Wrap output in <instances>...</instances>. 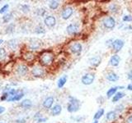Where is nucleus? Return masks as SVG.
Returning a JSON list of instances; mask_svg holds the SVG:
<instances>
[{"mask_svg": "<svg viewBox=\"0 0 132 123\" xmlns=\"http://www.w3.org/2000/svg\"><path fill=\"white\" fill-rule=\"evenodd\" d=\"M82 44L79 43H74L70 46V51L73 54H79L82 52Z\"/></svg>", "mask_w": 132, "mask_h": 123, "instance_id": "nucleus-13", "label": "nucleus"}, {"mask_svg": "<svg viewBox=\"0 0 132 123\" xmlns=\"http://www.w3.org/2000/svg\"><path fill=\"white\" fill-rule=\"evenodd\" d=\"M93 123H98V121L97 120H95L94 121H93Z\"/></svg>", "mask_w": 132, "mask_h": 123, "instance_id": "nucleus-47", "label": "nucleus"}, {"mask_svg": "<svg viewBox=\"0 0 132 123\" xmlns=\"http://www.w3.org/2000/svg\"><path fill=\"white\" fill-rule=\"evenodd\" d=\"M16 42V39H12L10 40L9 42H8V46H9L11 48H15L16 47V45H18V43H15Z\"/></svg>", "mask_w": 132, "mask_h": 123, "instance_id": "nucleus-32", "label": "nucleus"}, {"mask_svg": "<svg viewBox=\"0 0 132 123\" xmlns=\"http://www.w3.org/2000/svg\"><path fill=\"white\" fill-rule=\"evenodd\" d=\"M14 27H15L14 24H10L6 29V33H7V34H11V33H12L14 30Z\"/></svg>", "mask_w": 132, "mask_h": 123, "instance_id": "nucleus-31", "label": "nucleus"}, {"mask_svg": "<svg viewBox=\"0 0 132 123\" xmlns=\"http://www.w3.org/2000/svg\"><path fill=\"white\" fill-rule=\"evenodd\" d=\"M62 112V107L60 104H55L51 109V113L53 116H59Z\"/></svg>", "mask_w": 132, "mask_h": 123, "instance_id": "nucleus-18", "label": "nucleus"}, {"mask_svg": "<svg viewBox=\"0 0 132 123\" xmlns=\"http://www.w3.org/2000/svg\"><path fill=\"white\" fill-rule=\"evenodd\" d=\"M126 123H132V115H130V116L127 118Z\"/></svg>", "mask_w": 132, "mask_h": 123, "instance_id": "nucleus-43", "label": "nucleus"}, {"mask_svg": "<svg viewBox=\"0 0 132 123\" xmlns=\"http://www.w3.org/2000/svg\"><path fill=\"white\" fill-rule=\"evenodd\" d=\"M21 7V10H22L24 13H27L29 11H30V5H28V4H22V5L20 6Z\"/></svg>", "mask_w": 132, "mask_h": 123, "instance_id": "nucleus-30", "label": "nucleus"}, {"mask_svg": "<svg viewBox=\"0 0 132 123\" xmlns=\"http://www.w3.org/2000/svg\"><path fill=\"white\" fill-rule=\"evenodd\" d=\"M106 117L108 121H114L117 118V113H116L115 111H110L106 113Z\"/></svg>", "mask_w": 132, "mask_h": 123, "instance_id": "nucleus-22", "label": "nucleus"}, {"mask_svg": "<svg viewBox=\"0 0 132 123\" xmlns=\"http://www.w3.org/2000/svg\"><path fill=\"white\" fill-rule=\"evenodd\" d=\"M23 58L26 61H31L33 58H34V55H33L31 52H27L23 55Z\"/></svg>", "mask_w": 132, "mask_h": 123, "instance_id": "nucleus-27", "label": "nucleus"}, {"mask_svg": "<svg viewBox=\"0 0 132 123\" xmlns=\"http://www.w3.org/2000/svg\"><path fill=\"white\" fill-rule=\"evenodd\" d=\"M31 74L32 76L34 77H37V78H40V77H42L45 76V70L42 67H36L32 69L31 71Z\"/></svg>", "mask_w": 132, "mask_h": 123, "instance_id": "nucleus-10", "label": "nucleus"}, {"mask_svg": "<svg viewBox=\"0 0 132 123\" xmlns=\"http://www.w3.org/2000/svg\"><path fill=\"white\" fill-rule=\"evenodd\" d=\"M41 41L39 39H31L29 43V48L31 50H37L41 47Z\"/></svg>", "mask_w": 132, "mask_h": 123, "instance_id": "nucleus-8", "label": "nucleus"}, {"mask_svg": "<svg viewBox=\"0 0 132 123\" xmlns=\"http://www.w3.org/2000/svg\"><path fill=\"white\" fill-rule=\"evenodd\" d=\"M118 89V86H115V87H111V89H108V91L106 92V96L107 98H111L115 95V94L117 93Z\"/></svg>", "mask_w": 132, "mask_h": 123, "instance_id": "nucleus-23", "label": "nucleus"}, {"mask_svg": "<svg viewBox=\"0 0 132 123\" xmlns=\"http://www.w3.org/2000/svg\"><path fill=\"white\" fill-rule=\"evenodd\" d=\"M106 80H108L109 81L115 82V81H117L119 80V76H117V74H116L115 72L111 71V72H108L106 74Z\"/></svg>", "mask_w": 132, "mask_h": 123, "instance_id": "nucleus-17", "label": "nucleus"}, {"mask_svg": "<svg viewBox=\"0 0 132 123\" xmlns=\"http://www.w3.org/2000/svg\"><path fill=\"white\" fill-rule=\"evenodd\" d=\"M20 105L22 108H23L25 109H29L32 106V102L30 99H28V98H26V99H24L21 102Z\"/></svg>", "mask_w": 132, "mask_h": 123, "instance_id": "nucleus-19", "label": "nucleus"}, {"mask_svg": "<svg viewBox=\"0 0 132 123\" xmlns=\"http://www.w3.org/2000/svg\"><path fill=\"white\" fill-rule=\"evenodd\" d=\"M127 78L130 80H132V70H130V71L128 72V74H127Z\"/></svg>", "mask_w": 132, "mask_h": 123, "instance_id": "nucleus-41", "label": "nucleus"}, {"mask_svg": "<svg viewBox=\"0 0 132 123\" xmlns=\"http://www.w3.org/2000/svg\"><path fill=\"white\" fill-rule=\"evenodd\" d=\"M16 123H26V120H25L24 118H20V119H18V120H16Z\"/></svg>", "mask_w": 132, "mask_h": 123, "instance_id": "nucleus-40", "label": "nucleus"}, {"mask_svg": "<svg viewBox=\"0 0 132 123\" xmlns=\"http://www.w3.org/2000/svg\"><path fill=\"white\" fill-rule=\"evenodd\" d=\"M35 32L36 33V34H38V35H40V34H43V33H45V28L42 26H40V25H39V26H37L36 27V30Z\"/></svg>", "mask_w": 132, "mask_h": 123, "instance_id": "nucleus-29", "label": "nucleus"}, {"mask_svg": "<svg viewBox=\"0 0 132 123\" xmlns=\"http://www.w3.org/2000/svg\"><path fill=\"white\" fill-rule=\"evenodd\" d=\"M3 42V39H0V45H1L2 44V43Z\"/></svg>", "mask_w": 132, "mask_h": 123, "instance_id": "nucleus-46", "label": "nucleus"}, {"mask_svg": "<svg viewBox=\"0 0 132 123\" xmlns=\"http://www.w3.org/2000/svg\"><path fill=\"white\" fill-rule=\"evenodd\" d=\"M37 122H39V123H41V122H45V121H47V118L46 117H40L39 119H37Z\"/></svg>", "mask_w": 132, "mask_h": 123, "instance_id": "nucleus-39", "label": "nucleus"}, {"mask_svg": "<svg viewBox=\"0 0 132 123\" xmlns=\"http://www.w3.org/2000/svg\"><path fill=\"white\" fill-rule=\"evenodd\" d=\"M123 47H124V41L120 39H115L112 42V44H111V48H112V49L115 52L121 51Z\"/></svg>", "mask_w": 132, "mask_h": 123, "instance_id": "nucleus-7", "label": "nucleus"}, {"mask_svg": "<svg viewBox=\"0 0 132 123\" xmlns=\"http://www.w3.org/2000/svg\"><path fill=\"white\" fill-rule=\"evenodd\" d=\"M0 123H3V122H0Z\"/></svg>", "mask_w": 132, "mask_h": 123, "instance_id": "nucleus-49", "label": "nucleus"}, {"mask_svg": "<svg viewBox=\"0 0 132 123\" xmlns=\"http://www.w3.org/2000/svg\"><path fill=\"white\" fill-rule=\"evenodd\" d=\"M2 89V83L0 82V89Z\"/></svg>", "mask_w": 132, "mask_h": 123, "instance_id": "nucleus-48", "label": "nucleus"}, {"mask_svg": "<svg viewBox=\"0 0 132 123\" xmlns=\"http://www.w3.org/2000/svg\"><path fill=\"white\" fill-rule=\"evenodd\" d=\"M6 56V50L3 48H0V59L3 58Z\"/></svg>", "mask_w": 132, "mask_h": 123, "instance_id": "nucleus-35", "label": "nucleus"}, {"mask_svg": "<svg viewBox=\"0 0 132 123\" xmlns=\"http://www.w3.org/2000/svg\"><path fill=\"white\" fill-rule=\"evenodd\" d=\"M44 23L47 27L52 28V27H54L55 26L56 19H55V16H47L44 20Z\"/></svg>", "mask_w": 132, "mask_h": 123, "instance_id": "nucleus-9", "label": "nucleus"}, {"mask_svg": "<svg viewBox=\"0 0 132 123\" xmlns=\"http://www.w3.org/2000/svg\"><path fill=\"white\" fill-rule=\"evenodd\" d=\"M54 102H55V100H54V98L52 96H50V97H47L44 100L42 105H43V107L45 108L51 109L52 108L53 104H54Z\"/></svg>", "mask_w": 132, "mask_h": 123, "instance_id": "nucleus-14", "label": "nucleus"}, {"mask_svg": "<svg viewBox=\"0 0 132 123\" xmlns=\"http://www.w3.org/2000/svg\"><path fill=\"white\" fill-rule=\"evenodd\" d=\"M59 6H60V3L58 1H55V0H52V1L49 2V7L52 10L57 9V8L59 7Z\"/></svg>", "mask_w": 132, "mask_h": 123, "instance_id": "nucleus-24", "label": "nucleus"}, {"mask_svg": "<svg viewBox=\"0 0 132 123\" xmlns=\"http://www.w3.org/2000/svg\"><path fill=\"white\" fill-rule=\"evenodd\" d=\"M122 20H123V22H131V20H132V16H130V15H126V16H123Z\"/></svg>", "mask_w": 132, "mask_h": 123, "instance_id": "nucleus-34", "label": "nucleus"}, {"mask_svg": "<svg viewBox=\"0 0 132 123\" xmlns=\"http://www.w3.org/2000/svg\"><path fill=\"white\" fill-rule=\"evenodd\" d=\"M24 96V92L22 89H16L14 95L8 96L7 102H14V101H19L21 100Z\"/></svg>", "mask_w": 132, "mask_h": 123, "instance_id": "nucleus-5", "label": "nucleus"}, {"mask_svg": "<svg viewBox=\"0 0 132 123\" xmlns=\"http://www.w3.org/2000/svg\"><path fill=\"white\" fill-rule=\"evenodd\" d=\"M55 56L51 52H44L40 57V61L43 66H50L54 61Z\"/></svg>", "mask_w": 132, "mask_h": 123, "instance_id": "nucleus-2", "label": "nucleus"}, {"mask_svg": "<svg viewBox=\"0 0 132 123\" xmlns=\"http://www.w3.org/2000/svg\"><path fill=\"white\" fill-rule=\"evenodd\" d=\"M45 13V8H41V9H39L37 11V15H39L40 16H43Z\"/></svg>", "mask_w": 132, "mask_h": 123, "instance_id": "nucleus-38", "label": "nucleus"}, {"mask_svg": "<svg viewBox=\"0 0 132 123\" xmlns=\"http://www.w3.org/2000/svg\"><path fill=\"white\" fill-rule=\"evenodd\" d=\"M67 82V76H64L60 77L57 81V86L58 88L61 89L62 87H64V85H65V83Z\"/></svg>", "mask_w": 132, "mask_h": 123, "instance_id": "nucleus-20", "label": "nucleus"}, {"mask_svg": "<svg viewBox=\"0 0 132 123\" xmlns=\"http://www.w3.org/2000/svg\"><path fill=\"white\" fill-rule=\"evenodd\" d=\"M69 104L67 106V110L69 112H76L77 111L79 110L80 108V101L77 99L76 98L69 96Z\"/></svg>", "mask_w": 132, "mask_h": 123, "instance_id": "nucleus-1", "label": "nucleus"}, {"mask_svg": "<svg viewBox=\"0 0 132 123\" xmlns=\"http://www.w3.org/2000/svg\"><path fill=\"white\" fill-rule=\"evenodd\" d=\"M12 14L7 13V14H5L3 16V20L4 23H8L12 20Z\"/></svg>", "mask_w": 132, "mask_h": 123, "instance_id": "nucleus-28", "label": "nucleus"}, {"mask_svg": "<svg viewBox=\"0 0 132 123\" xmlns=\"http://www.w3.org/2000/svg\"><path fill=\"white\" fill-rule=\"evenodd\" d=\"M4 111H5V108L3 106H0V115H1L2 113H3Z\"/></svg>", "mask_w": 132, "mask_h": 123, "instance_id": "nucleus-45", "label": "nucleus"}, {"mask_svg": "<svg viewBox=\"0 0 132 123\" xmlns=\"http://www.w3.org/2000/svg\"><path fill=\"white\" fill-rule=\"evenodd\" d=\"M124 108H125L124 105L123 104H120V105H117V107H116V111H117V112H122V111L124 110Z\"/></svg>", "mask_w": 132, "mask_h": 123, "instance_id": "nucleus-36", "label": "nucleus"}, {"mask_svg": "<svg viewBox=\"0 0 132 123\" xmlns=\"http://www.w3.org/2000/svg\"><path fill=\"white\" fill-rule=\"evenodd\" d=\"M119 6L116 3H111L109 6V11L111 12L112 13H117V12L119 11Z\"/></svg>", "mask_w": 132, "mask_h": 123, "instance_id": "nucleus-26", "label": "nucleus"}, {"mask_svg": "<svg viewBox=\"0 0 132 123\" xmlns=\"http://www.w3.org/2000/svg\"><path fill=\"white\" fill-rule=\"evenodd\" d=\"M7 98H8V93L7 92H3V94H2V96H1V100L2 101H7Z\"/></svg>", "mask_w": 132, "mask_h": 123, "instance_id": "nucleus-37", "label": "nucleus"}, {"mask_svg": "<svg viewBox=\"0 0 132 123\" xmlns=\"http://www.w3.org/2000/svg\"><path fill=\"white\" fill-rule=\"evenodd\" d=\"M95 80V75L93 73H87L84 76H82L81 78L82 83L85 85H89L93 83Z\"/></svg>", "mask_w": 132, "mask_h": 123, "instance_id": "nucleus-4", "label": "nucleus"}, {"mask_svg": "<svg viewBox=\"0 0 132 123\" xmlns=\"http://www.w3.org/2000/svg\"><path fill=\"white\" fill-rule=\"evenodd\" d=\"M40 117H41L40 113V112H36V113L35 114V116H34V119H36V120H37V119H39Z\"/></svg>", "mask_w": 132, "mask_h": 123, "instance_id": "nucleus-42", "label": "nucleus"}, {"mask_svg": "<svg viewBox=\"0 0 132 123\" xmlns=\"http://www.w3.org/2000/svg\"><path fill=\"white\" fill-rule=\"evenodd\" d=\"M66 30H67V33L69 35H73L77 34V32L78 30V26L76 23L69 24L67 26V28H66Z\"/></svg>", "mask_w": 132, "mask_h": 123, "instance_id": "nucleus-12", "label": "nucleus"}, {"mask_svg": "<svg viewBox=\"0 0 132 123\" xmlns=\"http://www.w3.org/2000/svg\"><path fill=\"white\" fill-rule=\"evenodd\" d=\"M8 8H9V5H8V4H5V5L3 6L1 9H0V13H1V14H4L5 12H7Z\"/></svg>", "mask_w": 132, "mask_h": 123, "instance_id": "nucleus-33", "label": "nucleus"}, {"mask_svg": "<svg viewBox=\"0 0 132 123\" xmlns=\"http://www.w3.org/2000/svg\"><path fill=\"white\" fill-rule=\"evenodd\" d=\"M103 115H104V109H103V108H100L96 113H95L94 117H93L94 120H97V121L98 119H100L103 116Z\"/></svg>", "mask_w": 132, "mask_h": 123, "instance_id": "nucleus-25", "label": "nucleus"}, {"mask_svg": "<svg viewBox=\"0 0 132 123\" xmlns=\"http://www.w3.org/2000/svg\"><path fill=\"white\" fill-rule=\"evenodd\" d=\"M101 61H102L101 57L95 56V57H91V58L89 59V64L93 67H98L99 65H100Z\"/></svg>", "mask_w": 132, "mask_h": 123, "instance_id": "nucleus-15", "label": "nucleus"}, {"mask_svg": "<svg viewBox=\"0 0 132 123\" xmlns=\"http://www.w3.org/2000/svg\"><path fill=\"white\" fill-rule=\"evenodd\" d=\"M16 72L18 74L19 76H23L25 75H27L28 72V67L26 65L24 64H20L18 65L16 68Z\"/></svg>", "mask_w": 132, "mask_h": 123, "instance_id": "nucleus-11", "label": "nucleus"}, {"mask_svg": "<svg viewBox=\"0 0 132 123\" xmlns=\"http://www.w3.org/2000/svg\"><path fill=\"white\" fill-rule=\"evenodd\" d=\"M126 89H127L128 90H130V91H132V82L127 85V88H126Z\"/></svg>", "mask_w": 132, "mask_h": 123, "instance_id": "nucleus-44", "label": "nucleus"}, {"mask_svg": "<svg viewBox=\"0 0 132 123\" xmlns=\"http://www.w3.org/2000/svg\"><path fill=\"white\" fill-rule=\"evenodd\" d=\"M120 61H121V57H120L117 54H115L111 57L109 63L111 66H112V67H117L120 63Z\"/></svg>", "mask_w": 132, "mask_h": 123, "instance_id": "nucleus-16", "label": "nucleus"}, {"mask_svg": "<svg viewBox=\"0 0 132 123\" xmlns=\"http://www.w3.org/2000/svg\"><path fill=\"white\" fill-rule=\"evenodd\" d=\"M73 13V8L72 7H65L61 12V17L64 20H68Z\"/></svg>", "mask_w": 132, "mask_h": 123, "instance_id": "nucleus-6", "label": "nucleus"}, {"mask_svg": "<svg viewBox=\"0 0 132 123\" xmlns=\"http://www.w3.org/2000/svg\"><path fill=\"white\" fill-rule=\"evenodd\" d=\"M102 23L104 27L109 29V30H112L116 26V20L112 16H107V17L104 18L102 20Z\"/></svg>", "mask_w": 132, "mask_h": 123, "instance_id": "nucleus-3", "label": "nucleus"}, {"mask_svg": "<svg viewBox=\"0 0 132 123\" xmlns=\"http://www.w3.org/2000/svg\"><path fill=\"white\" fill-rule=\"evenodd\" d=\"M123 97H125V94L123 92H117L112 98V102H118L120 99H121Z\"/></svg>", "mask_w": 132, "mask_h": 123, "instance_id": "nucleus-21", "label": "nucleus"}]
</instances>
